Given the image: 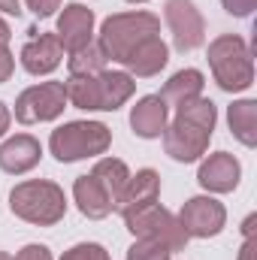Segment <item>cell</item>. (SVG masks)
I'll use <instances>...</instances> for the list:
<instances>
[{"mask_svg": "<svg viewBox=\"0 0 257 260\" xmlns=\"http://www.w3.org/2000/svg\"><path fill=\"white\" fill-rule=\"evenodd\" d=\"M9 37H12V30H9V24L0 18V43H3V46H9Z\"/></svg>", "mask_w": 257, "mask_h": 260, "instance_id": "cell-34", "label": "cell"}, {"mask_svg": "<svg viewBox=\"0 0 257 260\" xmlns=\"http://www.w3.org/2000/svg\"><path fill=\"white\" fill-rule=\"evenodd\" d=\"M227 124L230 133L245 145L254 148L257 145V100H236L227 106Z\"/></svg>", "mask_w": 257, "mask_h": 260, "instance_id": "cell-20", "label": "cell"}, {"mask_svg": "<svg viewBox=\"0 0 257 260\" xmlns=\"http://www.w3.org/2000/svg\"><path fill=\"white\" fill-rule=\"evenodd\" d=\"M109 145H112V130L103 121H67L49 136V151L55 154L58 164L100 157L109 151Z\"/></svg>", "mask_w": 257, "mask_h": 260, "instance_id": "cell-4", "label": "cell"}, {"mask_svg": "<svg viewBox=\"0 0 257 260\" xmlns=\"http://www.w3.org/2000/svg\"><path fill=\"white\" fill-rule=\"evenodd\" d=\"M173 251L154 239H136L127 248V260H170Z\"/></svg>", "mask_w": 257, "mask_h": 260, "instance_id": "cell-24", "label": "cell"}, {"mask_svg": "<svg viewBox=\"0 0 257 260\" xmlns=\"http://www.w3.org/2000/svg\"><path fill=\"white\" fill-rule=\"evenodd\" d=\"M24 3L37 18H49V15H55V9H61L64 0H24Z\"/></svg>", "mask_w": 257, "mask_h": 260, "instance_id": "cell-27", "label": "cell"}, {"mask_svg": "<svg viewBox=\"0 0 257 260\" xmlns=\"http://www.w3.org/2000/svg\"><path fill=\"white\" fill-rule=\"evenodd\" d=\"M127 3H148V0H127Z\"/></svg>", "mask_w": 257, "mask_h": 260, "instance_id": "cell-36", "label": "cell"}, {"mask_svg": "<svg viewBox=\"0 0 257 260\" xmlns=\"http://www.w3.org/2000/svg\"><path fill=\"white\" fill-rule=\"evenodd\" d=\"M164 18L173 34L176 52H194L206 43V21L197 9L194 0H167L164 3Z\"/></svg>", "mask_w": 257, "mask_h": 260, "instance_id": "cell-7", "label": "cell"}, {"mask_svg": "<svg viewBox=\"0 0 257 260\" xmlns=\"http://www.w3.org/2000/svg\"><path fill=\"white\" fill-rule=\"evenodd\" d=\"M43 157V145L30 133H15L0 145V170L9 176H24L30 173Z\"/></svg>", "mask_w": 257, "mask_h": 260, "instance_id": "cell-13", "label": "cell"}, {"mask_svg": "<svg viewBox=\"0 0 257 260\" xmlns=\"http://www.w3.org/2000/svg\"><path fill=\"white\" fill-rule=\"evenodd\" d=\"M167 124H170V106L160 100V94H148L136 100V106L130 109V127L139 139H160Z\"/></svg>", "mask_w": 257, "mask_h": 260, "instance_id": "cell-14", "label": "cell"}, {"mask_svg": "<svg viewBox=\"0 0 257 260\" xmlns=\"http://www.w3.org/2000/svg\"><path fill=\"white\" fill-rule=\"evenodd\" d=\"M176 218H179V224L185 227V233L191 239H209V236H218L224 230L227 209L212 194H203V197H191Z\"/></svg>", "mask_w": 257, "mask_h": 260, "instance_id": "cell-8", "label": "cell"}, {"mask_svg": "<svg viewBox=\"0 0 257 260\" xmlns=\"http://www.w3.org/2000/svg\"><path fill=\"white\" fill-rule=\"evenodd\" d=\"M94 85H97V112L121 109L136 91L133 76L124 73V70H103V73L94 76Z\"/></svg>", "mask_w": 257, "mask_h": 260, "instance_id": "cell-16", "label": "cell"}, {"mask_svg": "<svg viewBox=\"0 0 257 260\" xmlns=\"http://www.w3.org/2000/svg\"><path fill=\"white\" fill-rule=\"evenodd\" d=\"M67 109L64 82H40L24 88L15 97V121L21 124H43L61 118Z\"/></svg>", "mask_w": 257, "mask_h": 260, "instance_id": "cell-6", "label": "cell"}, {"mask_svg": "<svg viewBox=\"0 0 257 260\" xmlns=\"http://www.w3.org/2000/svg\"><path fill=\"white\" fill-rule=\"evenodd\" d=\"M21 67L30 73V76H49L55 73L61 61H64V49L58 43L55 34H40V37H30L24 46H21V55H18Z\"/></svg>", "mask_w": 257, "mask_h": 260, "instance_id": "cell-12", "label": "cell"}, {"mask_svg": "<svg viewBox=\"0 0 257 260\" xmlns=\"http://www.w3.org/2000/svg\"><path fill=\"white\" fill-rule=\"evenodd\" d=\"M124 227L133 233V239H154V242L167 245L170 251H185V245L191 239L185 233V227L179 224V218L170 209H164L160 203H148V206L124 215Z\"/></svg>", "mask_w": 257, "mask_h": 260, "instance_id": "cell-5", "label": "cell"}, {"mask_svg": "<svg viewBox=\"0 0 257 260\" xmlns=\"http://www.w3.org/2000/svg\"><path fill=\"white\" fill-rule=\"evenodd\" d=\"M106 64H109V58H106V52L97 43H88L85 49L70 52V58H67L70 76H97V73L106 70Z\"/></svg>", "mask_w": 257, "mask_h": 260, "instance_id": "cell-22", "label": "cell"}, {"mask_svg": "<svg viewBox=\"0 0 257 260\" xmlns=\"http://www.w3.org/2000/svg\"><path fill=\"white\" fill-rule=\"evenodd\" d=\"M15 260H55L52 257V251H49V245H40V242H30V245H24Z\"/></svg>", "mask_w": 257, "mask_h": 260, "instance_id": "cell-28", "label": "cell"}, {"mask_svg": "<svg viewBox=\"0 0 257 260\" xmlns=\"http://www.w3.org/2000/svg\"><path fill=\"white\" fill-rule=\"evenodd\" d=\"M0 12H6V15H21V0H0Z\"/></svg>", "mask_w": 257, "mask_h": 260, "instance_id": "cell-32", "label": "cell"}, {"mask_svg": "<svg viewBox=\"0 0 257 260\" xmlns=\"http://www.w3.org/2000/svg\"><path fill=\"white\" fill-rule=\"evenodd\" d=\"M73 200H76L79 212H82L85 218H91V221H103V218L112 215V209H115L112 197L103 191V185H100L91 173H88V176H79V179L73 182Z\"/></svg>", "mask_w": 257, "mask_h": 260, "instance_id": "cell-18", "label": "cell"}, {"mask_svg": "<svg viewBox=\"0 0 257 260\" xmlns=\"http://www.w3.org/2000/svg\"><path fill=\"white\" fill-rule=\"evenodd\" d=\"M9 124H12V112H9V106L0 100V139L6 136V130H9Z\"/></svg>", "mask_w": 257, "mask_h": 260, "instance_id": "cell-31", "label": "cell"}, {"mask_svg": "<svg viewBox=\"0 0 257 260\" xmlns=\"http://www.w3.org/2000/svg\"><path fill=\"white\" fill-rule=\"evenodd\" d=\"M157 197H160V176L154 170H139L124 185V191H121L118 203H115V212L124 218V215L148 206V203H157Z\"/></svg>", "mask_w": 257, "mask_h": 260, "instance_id": "cell-17", "label": "cell"}, {"mask_svg": "<svg viewBox=\"0 0 257 260\" xmlns=\"http://www.w3.org/2000/svg\"><path fill=\"white\" fill-rule=\"evenodd\" d=\"M239 179H242V164L230 151L209 154L197 170V182L209 194H230V191H236Z\"/></svg>", "mask_w": 257, "mask_h": 260, "instance_id": "cell-11", "label": "cell"}, {"mask_svg": "<svg viewBox=\"0 0 257 260\" xmlns=\"http://www.w3.org/2000/svg\"><path fill=\"white\" fill-rule=\"evenodd\" d=\"M236 260H257V239H254V236L242 242V248H239V257H236Z\"/></svg>", "mask_w": 257, "mask_h": 260, "instance_id": "cell-30", "label": "cell"}, {"mask_svg": "<svg viewBox=\"0 0 257 260\" xmlns=\"http://www.w3.org/2000/svg\"><path fill=\"white\" fill-rule=\"evenodd\" d=\"M215 130H206L200 124H191L185 118H173V124H167L164 130V151L179 160V164H194L209 151V139Z\"/></svg>", "mask_w": 257, "mask_h": 260, "instance_id": "cell-9", "label": "cell"}, {"mask_svg": "<svg viewBox=\"0 0 257 260\" xmlns=\"http://www.w3.org/2000/svg\"><path fill=\"white\" fill-rule=\"evenodd\" d=\"M209 67L221 91L239 94L254 85V55L239 34H221L209 43Z\"/></svg>", "mask_w": 257, "mask_h": 260, "instance_id": "cell-1", "label": "cell"}, {"mask_svg": "<svg viewBox=\"0 0 257 260\" xmlns=\"http://www.w3.org/2000/svg\"><path fill=\"white\" fill-rule=\"evenodd\" d=\"M55 37H58V43L67 55L94 43V9H88L82 3H64V9L58 15V34Z\"/></svg>", "mask_w": 257, "mask_h": 260, "instance_id": "cell-10", "label": "cell"}, {"mask_svg": "<svg viewBox=\"0 0 257 260\" xmlns=\"http://www.w3.org/2000/svg\"><path fill=\"white\" fill-rule=\"evenodd\" d=\"M12 73H15V55L9 52V46H3V43H0V85H3V82H9V79H12Z\"/></svg>", "mask_w": 257, "mask_h": 260, "instance_id": "cell-29", "label": "cell"}, {"mask_svg": "<svg viewBox=\"0 0 257 260\" xmlns=\"http://www.w3.org/2000/svg\"><path fill=\"white\" fill-rule=\"evenodd\" d=\"M0 260H15L12 254H6V251H0Z\"/></svg>", "mask_w": 257, "mask_h": 260, "instance_id": "cell-35", "label": "cell"}, {"mask_svg": "<svg viewBox=\"0 0 257 260\" xmlns=\"http://www.w3.org/2000/svg\"><path fill=\"white\" fill-rule=\"evenodd\" d=\"M173 118H185V121H191V124L215 130V124H218V106H215L209 97H194L188 103L176 106V115H173Z\"/></svg>", "mask_w": 257, "mask_h": 260, "instance_id": "cell-23", "label": "cell"}, {"mask_svg": "<svg viewBox=\"0 0 257 260\" xmlns=\"http://www.w3.org/2000/svg\"><path fill=\"white\" fill-rule=\"evenodd\" d=\"M221 6H224L233 18H248L257 9V0H221Z\"/></svg>", "mask_w": 257, "mask_h": 260, "instance_id": "cell-26", "label": "cell"}, {"mask_svg": "<svg viewBox=\"0 0 257 260\" xmlns=\"http://www.w3.org/2000/svg\"><path fill=\"white\" fill-rule=\"evenodd\" d=\"M254 224H257V215H248V218H245V224H242V236H245V239H251V236H254Z\"/></svg>", "mask_w": 257, "mask_h": 260, "instance_id": "cell-33", "label": "cell"}, {"mask_svg": "<svg viewBox=\"0 0 257 260\" xmlns=\"http://www.w3.org/2000/svg\"><path fill=\"white\" fill-rule=\"evenodd\" d=\"M9 209L15 218L37 224V227H55L67 215V197L64 188L49 182V179H27L12 188Z\"/></svg>", "mask_w": 257, "mask_h": 260, "instance_id": "cell-2", "label": "cell"}, {"mask_svg": "<svg viewBox=\"0 0 257 260\" xmlns=\"http://www.w3.org/2000/svg\"><path fill=\"white\" fill-rule=\"evenodd\" d=\"M167 64H170V46H167V43L160 40V34H157V37L142 40L127 58H124L121 67H127L124 73H130L133 79H151V76H157Z\"/></svg>", "mask_w": 257, "mask_h": 260, "instance_id": "cell-15", "label": "cell"}, {"mask_svg": "<svg viewBox=\"0 0 257 260\" xmlns=\"http://www.w3.org/2000/svg\"><path fill=\"white\" fill-rule=\"evenodd\" d=\"M203 85H206V76L200 73V70H179V73H173L170 76V82L164 85V91H160V100L167 103V106H182V103H188L194 97H203Z\"/></svg>", "mask_w": 257, "mask_h": 260, "instance_id": "cell-19", "label": "cell"}, {"mask_svg": "<svg viewBox=\"0 0 257 260\" xmlns=\"http://www.w3.org/2000/svg\"><path fill=\"white\" fill-rule=\"evenodd\" d=\"M91 176L103 185V191L112 197V203H118V197H121V191H124V185L130 182L133 173L127 170V164L118 160V157H100V160L94 164Z\"/></svg>", "mask_w": 257, "mask_h": 260, "instance_id": "cell-21", "label": "cell"}, {"mask_svg": "<svg viewBox=\"0 0 257 260\" xmlns=\"http://www.w3.org/2000/svg\"><path fill=\"white\" fill-rule=\"evenodd\" d=\"M61 260H109V251L97 242H79L70 251H64Z\"/></svg>", "mask_w": 257, "mask_h": 260, "instance_id": "cell-25", "label": "cell"}, {"mask_svg": "<svg viewBox=\"0 0 257 260\" xmlns=\"http://www.w3.org/2000/svg\"><path fill=\"white\" fill-rule=\"evenodd\" d=\"M160 34V18L154 12H145V9H136V12H115L109 15L103 24H100V40L97 46L106 52L109 61L115 64H124L130 52L148 40V37H157Z\"/></svg>", "mask_w": 257, "mask_h": 260, "instance_id": "cell-3", "label": "cell"}]
</instances>
